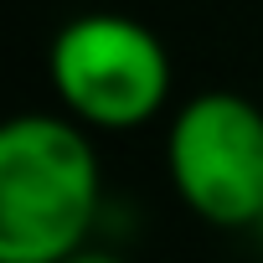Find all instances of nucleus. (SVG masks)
<instances>
[{"instance_id":"nucleus-1","label":"nucleus","mask_w":263,"mask_h":263,"mask_svg":"<svg viewBox=\"0 0 263 263\" xmlns=\"http://www.w3.org/2000/svg\"><path fill=\"white\" fill-rule=\"evenodd\" d=\"M98 206V150L72 114L0 119V263H62Z\"/></svg>"},{"instance_id":"nucleus-2","label":"nucleus","mask_w":263,"mask_h":263,"mask_svg":"<svg viewBox=\"0 0 263 263\" xmlns=\"http://www.w3.org/2000/svg\"><path fill=\"white\" fill-rule=\"evenodd\" d=\"M57 103L83 129H140L171 98L165 42L124 11H83L47 47Z\"/></svg>"},{"instance_id":"nucleus-3","label":"nucleus","mask_w":263,"mask_h":263,"mask_svg":"<svg viewBox=\"0 0 263 263\" xmlns=\"http://www.w3.org/2000/svg\"><path fill=\"white\" fill-rule=\"evenodd\" d=\"M176 196L212 227H258L263 217V108L242 93H196L165 135Z\"/></svg>"},{"instance_id":"nucleus-4","label":"nucleus","mask_w":263,"mask_h":263,"mask_svg":"<svg viewBox=\"0 0 263 263\" xmlns=\"http://www.w3.org/2000/svg\"><path fill=\"white\" fill-rule=\"evenodd\" d=\"M62 263H124V258H119V253H108V248H88V242H83V248H78V253H67Z\"/></svg>"},{"instance_id":"nucleus-5","label":"nucleus","mask_w":263,"mask_h":263,"mask_svg":"<svg viewBox=\"0 0 263 263\" xmlns=\"http://www.w3.org/2000/svg\"><path fill=\"white\" fill-rule=\"evenodd\" d=\"M253 232H258V237H263V217H258V227H253Z\"/></svg>"}]
</instances>
